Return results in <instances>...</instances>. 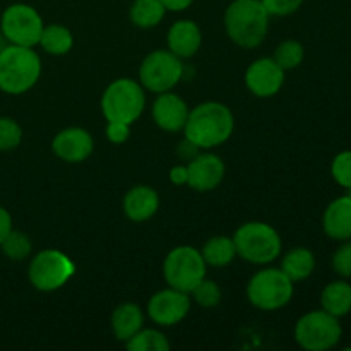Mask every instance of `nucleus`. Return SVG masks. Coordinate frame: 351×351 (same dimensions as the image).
Segmentation results:
<instances>
[{"label":"nucleus","instance_id":"f03ea898","mask_svg":"<svg viewBox=\"0 0 351 351\" xmlns=\"http://www.w3.org/2000/svg\"><path fill=\"white\" fill-rule=\"evenodd\" d=\"M269 14L261 0H233L223 24L230 40L242 48H257L269 31Z\"/></svg>","mask_w":351,"mask_h":351},{"label":"nucleus","instance_id":"473e14b6","mask_svg":"<svg viewBox=\"0 0 351 351\" xmlns=\"http://www.w3.org/2000/svg\"><path fill=\"white\" fill-rule=\"evenodd\" d=\"M332 269H335L339 276H351V242L343 243V245L336 250L335 257H332Z\"/></svg>","mask_w":351,"mask_h":351},{"label":"nucleus","instance_id":"f257e3e1","mask_svg":"<svg viewBox=\"0 0 351 351\" xmlns=\"http://www.w3.org/2000/svg\"><path fill=\"white\" fill-rule=\"evenodd\" d=\"M235 129L232 110L219 101H204L189 112L185 122V139L199 149H211L226 143Z\"/></svg>","mask_w":351,"mask_h":351},{"label":"nucleus","instance_id":"b1692460","mask_svg":"<svg viewBox=\"0 0 351 351\" xmlns=\"http://www.w3.org/2000/svg\"><path fill=\"white\" fill-rule=\"evenodd\" d=\"M167 7L161 0H134L130 5V23L143 29H151L163 21Z\"/></svg>","mask_w":351,"mask_h":351},{"label":"nucleus","instance_id":"6e6552de","mask_svg":"<svg viewBox=\"0 0 351 351\" xmlns=\"http://www.w3.org/2000/svg\"><path fill=\"white\" fill-rule=\"evenodd\" d=\"M206 261L201 250L189 245L175 247L163 263V276L168 287L191 293L192 288L206 278Z\"/></svg>","mask_w":351,"mask_h":351},{"label":"nucleus","instance_id":"c9c22d12","mask_svg":"<svg viewBox=\"0 0 351 351\" xmlns=\"http://www.w3.org/2000/svg\"><path fill=\"white\" fill-rule=\"evenodd\" d=\"M10 230H12V216H10V213L5 208L0 206V243L9 235Z\"/></svg>","mask_w":351,"mask_h":351},{"label":"nucleus","instance_id":"0eeeda50","mask_svg":"<svg viewBox=\"0 0 351 351\" xmlns=\"http://www.w3.org/2000/svg\"><path fill=\"white\" fill-rule=\"evenodd\" d=\"M75 274V264L65 252L45 249L31 259L27 267L29 283L40 291H55Z\"/></svg>","mask_w":351,"mask_h":351},{"label":"nucleus","instance_id":"39448f33","mask_svg":"<svg viewBox=\"0 0 351 351\" xmlns=\"http://www.w3.org/2000/svg\"><path fill=\"white\" fill-rule=\"evenodd\" d=\"M146 89L129 77L113 81L103 91L101 112L106 122L134 123L146 108Z\"/></svg>","mask_w":351,"mask_h":351},{"label":"nucleus","instance_id":"dca6fc26","mask_svg":"<svg viewBox=\"0 0 351 351\" xmlns=\"http://www.w3.org/2000/svg\"><path fill=\"white\" fill-rule=\"evenodd\" d=\"M189 106L184 99L175 93H160L154 99L151 115L154 123L165 132H180L184 130L185 122L189 119Z\"/></svg>","mask_w":351,"mask_h":351},{"label":"nucleus","instance_id":"4468645a","mask_svg":"<svg viewBox=\"0 0 351 351\" xmlns=\"http://www.w3.org/2000/svg\"><path fill=\"white\" fill-rule=\"evenodd\" d=\"M51 149L65 163H82L93 154L95 141L82 127H67L53 137Z\"/></svg>","mask_w":351,"mask_h":351},{"label":"nucleus","instance_id":"a878e982","mask_svg":"<svg viewBox=\"0 0 351 351\" xmlns=\"http://www.w3.org/2000/svg\"><path fill=\"white\" fill-rule=\"evenodd\" d=\"M125 346L130 351H168L170 341L158 329H141L132 338L127 339Z\"/></svg>","mask_w":351,"mask_h":351},{"label":"nucleus","instance_id":"e433bc0d","mask_svg":"<svg viewBox=\"0 0 351 351\" xmlns=\"http://www.w3.org/2000/svg\"><path fill=\"white\" fill-rule=\"evenodd\" d=\"M178 154H180L184 160H192V158H195L199 154V147L195 146L194 143H191L189 139H184L180 143V146H178Z\"/></svg>","mask_w":351,"mask_h":351},{"label":"nucleus","instance_id":"ddd939ff","mask_svg":"<svg viewBox=\"0 0 351 351\" xmlns=\"http://www.w3.org/2000/svg\"><path fill=\"white\" fill-rule=\"evenodd\" d=\"M285 84V71L274 58L263 57L254 60L245 72V86L257 98L278 95Z\"/></svg>","mask_w":351,"mask_h":351},{"label":"nucleus","instance_id":"c756f323","mask_svg":"<svg viewBox=\"0 0 351 351\" xmlns=\"http://www.w3.org/2000/svg\"><path fill=\"white\" fill-rule=\"evenodd\" d=\"M23 143V127L10 117H0V151H12Z\"/></svg>","mask_w":351,"mask_h":351},{"label":"nucleus","instance_id":"f3484780","mask_svg":"<svg viewBox=\"0 0 351 351\" xmlns=\"http://www.w3.org/2000/svg\"><path fill=\"white\" fill-rule=\"evenodd\" d=\"M168 50L178 58H191L199 51L202 45V31L194 21L182 19L171 24L167 36Z\"/></svg>","mask_w":351,"mask_h":351},{"label":"nucleus","instance_id":"4be33fe9","mask_svg":"<svg viewBox=\"0 0 351 351\" xmlns=\"http://www.w3.org/2000/svg\"><path fill=\"white\" fill-rule=\"evenodd\" d=\"M202 259L206 261L208 266L213 267H225L232 264L237 257V249L233 239L225 235L211 237L208 242L204 243L201 250Z\"/></svg>","mask_w":351,"mask_h":351},{"label":"nucleus","instance_id":"a211bd4d","mask_svg":"<svg viewBox=\"0 0 351 351\" xmlns=\"http://www.w3.org/2000/svg\"><path fill=\"white\" fill-rule=\"evenodd\" d=\"M158 208H160V195L147 185H136L123 197V213L130 221H147L156 215Z\"/></svg>","mask_w":351,"mask_h":351},{"label":"nucleus","instance_id":"9d476101","mask_svg":"<svg viewBox=\"0 0 351 351\" xmlns=\"http://www.w3.org/2000/svg\"><path fill=\"white\" fill-rule=\"evenodd\" d=\"M45 24L34 7L27 3H12L0 19V33L10 45L34 48L40 43Z\"/></svg>","mask_w":351,"mask_h":351},{"label":"nucleus","instance_id":"c85d7f7f","mask_svg":"<svg viewBox=\"0 0 351 351\" xmlns=\"http://www.w3.org/2000/svg\"><path fill=\"white\" fill-rule=\"evenodd\" d=\"M189 295H192V300L199 307L204 308H213L221 302V290H219V287L215 281L206 280V278L202 281H199Z\"/></svg>","mask_w":351,"mask_h":351},{"label":"nucleus","instance_id":"412c9836","mask_svg":"<svg viewBox=\"0 0 351 351\" xmlns=\"http://www.w3.org/2000/svg\"><path fill=\"white\" fill-rule=\"evenodd\" d=\"M315 269V257L308 249L298 247L291 249L281 261V271L290 278L293 283L304 281L314 273Z\"/></svg>","mask_w":351,"mask_h":351},{"label":"nucleus","instance_id":"f8f14e48","mask_svg":"<svg viewBox=\"0 0 351 351\" xmlns=\"http://www.w3.org/2000/svg\"><path fill=\"white\" fill-rule=\"evenodd\" d=\"M191 311V297L189 293L175 288H165L156 291L147 302V315L151 321L163 328L178 324L187 317Z\"/></svg>","mask_w":351,"mask_h":351},{"label":"nucleus","instance_id":"2eb2a0df","mask_svg":"<svg viewBox=\"0 0 351 351\" xmlns=\"http://www.w3.org/2000/svg\"><path fill=\"white\" fill-rule=\"evenodd\" d=\"M187 185L197 192H211L218 187L225 177V163L219 156L202 153L192 158L187 165Z\"/></svg>","mask_w":351,"mask_h":351},{"label":"nucleus","instance_id":"4c0bfd02","mask_svg":"<svg viewBox=\"0 0 351 351\" xmlns=\"http://www.w3.org/2000/svg\"><path fill=\"white\" fill-rule=\"evenodd\" d=\"M161 2L167 7V10H171V12H182V10L189 9V7L194 3V0H161Z\"/></svg>","mask_w":351,"mask_h":351},{"label":"nucleus","instance_id":"5701e85b","mask_svg":"<svg viewBox=\"0 0 351 351\" xmlns=\"http://www.w3.org/2000/svg\"><path fill=\"white\" fill-rule=\"evenodd\" d=\"M322 311L335 317H343L351 311V287L345 281L328 285L321 295Z\"/></svg>","mask_w":351,"mask_h":351},{"label":"nucleus","instance_id":"423d86ee","mask_svg":"<svg viewBox=\"0 0 351 351\" xmlns=\"http://www.w3.org/2000/svg\"><path fill=\"white\" fill-rule=\"evenodd\" d=\"M293 281L276 267L261 269L247 285V298L259 311H280L293 297Z\"/></svg>","mask_w":351,"mask_h":351},{"label":"nucleus","instance_id":"f704fd0d","mask_svg":"<svg viewBox=\"0 0 351 351\" xmlns=\"http://www.w3.org/2000/svg\"><path fill=\"white\" fill-rule=\"evenodd\" d=\"M189 170L184 165H177L170 170V182L175 185H187Z\"/></svg>","mask_w":351,"mask_h":351},{"label":"nucleus","instance_id":"2f4dec72","mask_svg":"<svg viewBox=\"0 0 351 351\" xmlns=\"http://www.w3.org/2000/svg\"><path fill=\"white\" fill-rule=\"evenodd\" d=\"M269 16L285 17L297 12L304 0H261Z\"/></svg>","mask_w":351,"mask_h":351},{"label":"nucleus","instance_id":"1a4fd4ad","mask_svg":"<svg viewBox=\"0 0 351 351\" xmlns=\"http://www.w3.org/2000/svg\"><path fill=\"white\" fill-rule=\"evenodd\" d=\"M182 75H184L182 58L171 53L170 50H154L141 62V86L154 95L171 91L180 82Z\"/></svg>","mask_w":351,"mask_h":351},{"label":"nucleus","instance_id":"7ed1b4c3","mask_svg":"<svg viewBox=\"0 0 351 351\" xmlns=\"http://www.w3.org/2000/svg\"><path fill=\"white\" fill-rule=\"evenodd\" d=\"M41 75V58L33 48L5 45L0 50V91L24 95Z\"/></svg>","mask_w":351,"mask_h":351},{"label":"nucleus","instance_id":"aec40b11","mask_svg":"<svg viewBox=\"0 0 351 351\" xmlns=\"http://www.w3.org/2000/svg\"><path fill=\"white\" fill-rule=\"evenodd\" d=\"M144 326V314L139 305L122 304L112 314V331L119 341L125 343Z\"/></svg>","mask_w":351,"mask_h":351},{"label":"nucleus","instance_id":"72a5a7b5","mask_svg":"<svg viewBox=\"0 0 351 351\" xmlns=\"http://www.w3.org/2000/svg\"><path fill=\"white\" fill-rule=\"evenodd\" d=\"M106 137L113 144H123L130 137V123L125 122H108L106 125Z\"/></svg>","mask_w":351,"mask_h":351},{"label":"nucleus","instance_id":"393cba45","mask_svg":"<svg viewBox=\"0 0 351 351\" xmlns=\"http://www.w3.org/2000/svg\"><path fill=\"white\" fill-rule=\"evenodd\" d=\"M40 45L47 53L60 57V55L69 53L74 47V36H72L71 29L62 24H48L43 27L40 38Z\"/></svg>","mask_w":351,"mask_h":351},{"label":"nucleus","instance_id":"7c9ffc66","mask_svg":"<svg viewBox=\"0 0 351 351\" xmlns=\"http://www.w3.org/2000/svg\"><path fill=\"white\" fill-rule=\"evenodd\" d=\"M332 177L341 187H346L351 191V151L339 153L332 161Z\"/></svg>","mask_w":351,"mask_h":351},{"label":"nucleus","instance_id":"9b49d317","mask_svg":"<svg viewBox=\"0 0 351 351\" xmlns=\"http://www.w3.org/2000/svg\"><path fill=\"white\" fill-rule=\"evenodd\" d=\"M295 339L304 350L326 351L341 339V326L338 317L326 311H315L298 319L295 326Z\"/></svg>","mask_w":351,"mask_h":351},{"label":"nucleus","instance_id":"6ab92c4d","mask_svg":"<svg viewBox=\"0 0 351 351\" xmlns=\"http://www.w3.org/2000/svg\"><path fill=\"white\" fill-rule=\"evenodd\" d=\"M322 226L331 239H351V195L336 199L328 206L322 218Z\"/></svg>","mask_w":351,"mask_h":351},{"label":"nucleus","instance_id":"cd10ccee","mask_svg":"<svg viewBox=\"0 0 351 351\" xmlns=\"http://www.w3.org/2000/svg\"><path fill=\"white\" fill-rule=\"evenodd\" d=\"M304 55L305 51L302 43H298L297 40H287L281 41V43L278 45L276 50H274L273 58L274 62L287 72L297 69L298 65L304 62Z\"/></svg>","mask_w":351,"mask_h":351},{"label":"nucleus","instance_id":"bb28decb","mask_svg":"<svg viewBox=\"0 0 351 351\" xmlns=\"http://www.w3.org/2000/svg\"><path fill=\"white\" fill-rule=\"evenodd\" d=\"M0 249H2L3 256L9 257L10 261H24L31 256L33 243H31V239L26 233L12 228L9 235L2 240Z\"/></svg>","mask_w":351,"mask_h":351},{"label":"nucleus","instance_id":"20e7f679","mask_svg":"<svg viewBox=\"0 0 351 351\" xmlns=\"http://www.w3.org/2000/svg\"><path fill=\"white\" fill-rule=\"evenodd\" d=\"M237 257L250 264H269L281 254V237L276 228L263 221H249L239 226L235 235Z\"/></svg>","mask_w":351,"mask_h":351}]
</instances>
